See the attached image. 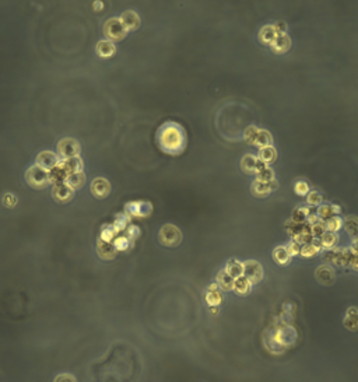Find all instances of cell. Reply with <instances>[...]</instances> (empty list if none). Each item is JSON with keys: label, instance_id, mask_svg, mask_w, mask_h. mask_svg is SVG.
Listing matches in <instances>:
<instances>
[{"label": "cell", "instance_id": "obj_1", "mask_svg": "<svg viewBox=\"0 0 358 382\" xmlns=\"http://www.w3.org/2000/svg\"><path fill=\"white\" fill-rule=\"evenodd\" d=\"M157 143L164 153L178 156L186 147V135L184 127L175 122L164 123L157 132Z\"/></svg>", "mask_w": 358, "mask_h": 382}, {"label": "cell", "instance_id": "obj_2", "mask_svg": "<svg viewBox=\"0 0 358 382\" xmlns=\"http://www.w3.org/2000/svg\"><path fill=\"white\" fill-rule=\"evenodd\" d=\"M287 227V231H289L290 237L297 241V243H309L313 241V235L311 231V224L308 223H295V221H289L286 224Z\"/></svg>", "mask_w": 358, "mask_h": 382}, {"label": "cell", "instance_id": "obj_3", "mask_svg": "<svg viewBox=\"0 0 358 382\" xmlns=\"http://www.w3.org/2000/svg\"><path fill=\"white\" fill-rule=\"evenodd\" d=\"M25 181L28 182V185L33 186L35 189H44L51 184L49 179V171L39 167V165H33L27 170L25 173Z\"/></svg>", "mask_w": 358, "mask_h": 382}, {"label": "cell", "instance_id": "obj_4", "mask_svg": "<svg viewBox=\"0 0 358 382\" xmlns=\"http://www.w3.org/2000/svg\"><path fill=\"white\" fill-rule=\"evenodd\" d=\"M158 238H160V243L164 246H176L179 245L182 241V232L179 231V228L173 224H165L162 226L161 230L158 232Z\"/></svg>", "mask_w": 358, "mask_h": 382}, {"label": "cell", "instance_id": "obj_5", "mask_svg": "<svg viewBox=\"0 0 358 382\" xmlns=\"http://www.w3.org/2000/svg\"><path fill=\"white\" fill-rule=\"evenodd\" d=\"M104 34L111 41H120L126 36L127 31L119 18H111L104 25Z\"/></svg>", "mask_w": 358, "mask_h": 382}, {"label": "cell", "instance_id": "obj_6", "mask_svg": "<svg viewBox=\"0 0 358 382\" xmlns=\"http://www.w3.org/2000/svg\"><path fill=\"white\" fill-rule=\"evenodd\" d=\"M58 153L60 158L79 157V154H80V144L77 143V140L71 139V138H66V139L59 141Z\"/></svg>", "mask_w": 358, "mask_h": 382}, {"label": "cell", "instance_id": "obj_7", "mask_svg": "<svg viewBox=\"0 0 358 382\" xmlns=\"http://www.w3.org/2000/svg\"><path fill=\"white\" fill-rule=\"evenodd\" d=\"M243 276L251 280V283H259L263 278V267L256 260H248L243 263Z\"/></svg>", "mask_w": 358, "mask_h": 382}, {"label": "cell", "instance_id": "obj_8", "mask_svg": "<svg viewBox=\"0 0 358 382\" xmlns=\"http://www.w3.org/2000/svg\"><path fill=\"white\" fill-rule=\"evenodd\" d=\"M59 162H60V157H59L58 154L52 153V151H41L36 156V165L45 168L48 171L55 168Z\"/></svg>", "mask_w": 358, "mask_h": 382}, {"label": "cell", "instance_id": "obj_9", "mask_svg": "<svg viewBox=\"0 0 358 382\" xmlns=\"http://www.w3.org/2000/svg\"><path fill=\"white\" fill-rule=\"evenodd\" d=\"M52 196L58 203H68L74 196V189L70 188L68 184H59L53 186Z\"/></svg>", "mask_w": 358, "mask_h": 382}, {"label": "cell", "instance_id": "obj_10", "mask_svg": "<svg viewBox=\"0 0 358 382\" xmlns=\"http://www.w3.org/2000/svg\"><path fill=\"white\" fill-rule=\"evenodd\" d=\"M111 192V184L105 178H95L91 182V193L98 199H104Z\"/></svg>", "mask_w": 358, "mask_h": 382}, {"label": "cell", "instance_id": "obj_11", "mask_svg": "<svg viewBox=\"0 0 358 382\" xmlns=\"http://www.w3.org/2000/svg\"><path fill=\"white\" fill-rule=\"evenodd\" d=\"M277 188V182L272 181V182H263V181H255L252 184V192L255 196H266L269 193H272L274 189Z\"/></svg>", "mask_w": 358, "mask_h": 382}, {"label": "cell", "instance_id": "obj_12", "mask_svg": "<svg viewBox=\"0 0 358 382\" xmlns=\"http://www.w3.org/2000/svg\"><path fill=\"white\" fill-rule=\"evenodd\" d=\"M315 276H316V280H318L319 283L324 284V286H330V284H333L336 280V275L335 272H333V269L326 266V265L318 267Z\"/></svg>", "mask_w": 358, "mask_h": 382}, {"label": "cell", "instance_id": "obj_13", "mask_svg": "<svg viewBox=\"0 0 358 382\" xmlns=\"http://www.w3.org/2000/svg\"><path fill=\"white\" fill-rule=\"evenodd\" d=\"M116 246L115 245H112V243H109V241H105V240H98V243H97V252H98V255H100V258L101 259H112V258H115L116 255Z\"/></svg>", "mask_w": 358, "mask_h": 382}, {"label": "cell", "instance_id": "obj_14", "mask_svg": "<svg viewBox=\"0 0 358 382\" xmlns=\"http://www.w3.org/2000/svg\"><path fill=\"white\" fill-rule=\"evenodd\" d=\"M119 20L122 21L123 27L126 28V31H133V30L139 28L140 17L137 16V13L132 12V10L123 13V14L119 17Z\"/></svg>", "mask_w": 358, "mask_h": 382}, {"label": "cell", "instance_id": "obj_15", "mask_svg": "<svg viewBox=\"0 0 358 382\" xmlns=\"http://www.w3.org/2000/svg\"><path fill=\"white\" fill-rule=\"evenodd\" d=\"M95 51H97L98 56H101V58H111V56L115 55L116 47L111 39H104V41H100L97 44Z\"/></svg>", "mask_w": 358, "mask_h": 382}, {"label": "cell", "instance_id": "obj_16", "mask_svg": "<svg viewBox=\"0 0 358 382\" xmlns=\"http://www.w3.org/2000/svg\"><path fill=\"white\" fill-rule=\"evenodd\" d=\"M69 174L66 173V170L62 167V164L59 162L55 168H52L49 171V179H51V184L53 185H59V184H66V179H68Z\"/></svg>", "mask_w": 358, "mask_h": 382}, {"label": "cell", "instance_id": "obj_17", "mask_svg": "<svg viewBox=\"0 0 358 382\" xmlns=\"http://www.w3.org/2000/svg\"><path fill=\"white\" fill-rule=\"evenodd\" d=\"M270 47L274 53H284L291 48V38L287 34H278L276 41Z\"/></svg>", "mask_w": 358, "mask_h": 382}, {"label": "cell", "instance_id": "obj_18", "mask_svg": "<svg viewBox=\"0 0 358 382\" xmlns=\"http://www.w3.org/2000/svg\"><path fill=\"white\" fill-rule=\"evenodd\" d=\"M340 213V208L335 206V205H329V203H324V205H321L318 208V217L321 221H326L332 217H335Z\"/></svg>", "mask_w": 358, "mask_h": 382}, {"label": "cell", "instance_id": "obj_19", "mask_svg": "<svg viewBox=\"0 0 358 382\" xmlns=\"http://www.w3.org/2000/svg\"><path fill=\"white\" fill-rule=\"evenodd\" d=\"M62 167L66 170L68 174H74V173H81L83 170V161L80 157H73V158H60Z\"/></svg>", "mask_w": 358, "mask_h": 382}, {"label": "cell", "instance_id": "obj_20", "mask_svg": "<svg viewBox=\"0 0 358 382\" xmlns=\"http://www.w3.org/2000/svg\"><path fill=\"white\" fill-rule=\"evenodd\" d=\"M206 301L210 307H217L222 301V295L220 291L219 284H211L206 291Z\"/></svg>", "mask_w": 358, "mask_h": 382}, {"label": "cell", "instance_id": "obj_21", "mask_svg": "<svg viewBox=\"0 0 358 382\" xmlns=\"http://www.w3.org/2000/svg\"><path fill=\"white\" fill-rule=\"evenodd\" d=\"M127 211H130L135 216H147L151 211V205L147 202H133V203H127L126 205Z\"/></svg>", "mask_w": 358, "mask_h": 382}, {"label": "cell", "instance_id": "obj_22", "mask_svg": "<svg viewBox=\"0 0 358 382\" xmlns=\"http://www.w3.org/2000/svg\"><path fill=\"white\" fill-rule=\"evenodd\" d=\"M343 325L346 326L348 330H357L358 329V308L350 307L346 311Z\"/></svg>", "mask_w": 358, "mask_h": 382}, {"label": "cell", "instance_id": "obj_23", "mask_svg": "<svg viewBox=\"0 0 358 382\" xmlns=\"http://www.w3.org/2000/svg\"><path fill=\"white\" fill-rule=\"evenodd\" d=\"M277 35L278 33L277 30L274 28V25H265L260 30V33H259V39L266 45H272L276 41Z\"/></svg>", "mask_w": 358, "mask_h": 382}, {"label": "cell", "instance_id": "obj_24", "mask_svg": "<svg viewBox=\"0 0 358 382\" xmlns=\"http://www.w3.org/2000/svg\"><path fill=\"white\" fill-rule=\"evenodd\" d=\"M321 249H322V243H321V241L313 238L312 243L302 245L300 255H302L304 258H312V256H315V255L318 254Z\"/></svg>", "mask_w": 358, "mask_h": 382}, {"label": "cell", "instance_id": "obj_25", "mask_svg": "<svg viewBox=\"0 0 358 382\" xmlns=\"http://www.w3.org/2000/svg\"><path fill=\"white\" fill-rule=\"evenodd\" d=\"M234 281H235V278H231L225 270H221L217 275V284H219L220 289L224 290V291L234 290Z\"/></svg>", "mask_w": 358, "mask_h": 382}, {"label": "cell", "instance_id": "obj_26", "mask_svg": "<svg viewBox=\"0 0 358 382\" xmlns=\"http://www.w3.org/2000/svg\"><path fill=\"white\" fill-rule=\"evenodd\" d=\"M251 289H252V283H251L249 278H246L245 276L235 278V281H234V290H235L239 295L248 294V293L251 291Z\"/></svg>", "mask_w": 358, "mask_h": 382}, {"label": "cell", "instance_id": "obj_27", "mask_svg": "<svg viewBox=\"0 0 358 382\" xmlns=\"http://www.w3.org/2000/svg\"><path fill=\"white\" fill-rule=\"evenodd\" d=\"M225 272L234 278H238L243 276V263L235 260V259H231L228 260L227 266H225Z\"/></svg>", "mask_w": 358, "mask_h": 382}, {"label": "cell", "instance_id": "obj_28", "mask_svg": "<svg viewBox=\"0 0 358 382\" xmlns=\"http://www.w3.org/2000/svg\"><path fill=\"white\" fill-rule=\"evenodd\" d=\"M259 158L262 161H265L267 165L272 164V162L276 161L277 158V151L273 146H266V147H262L260 151H259Z\"/></svg>", "mask_w": 358, "mask_h": 382}, {"label": "cell", "instance_id": "obj_29", "mask_svg": "<svg viewBox=\"0 0 358 382\" xmlns=\"http://www.w3.org/2000/svg\"><path fill=\"white\" fill-rule=\"evenodd\" d=\"M84 182H85V175H84L83 171H81V173L70 174L69 176H68V179H66V184H68L70 188H73L74 191H76V189H80L81 186L84 185Z\"/></svg>", "mask_w": 358, "mask_h": 382}, {"label": "cell", "instance_id": "obj_30", "mask_svg": "<svg viewBox=\"0 0 358 382\" xmlns=\"http://www.w3.org/2000/svg\"><path fill=\"white\" fill-rule=\"evenodd\" d=\"M273 258L278 265H286V263H289L291 255L289 254L287 246H277L273 252Z\"/></svg>", "mask_w": 358, "mask_h": 382}, {"label": "cell", "instance_id": "obj_31", "mask_svg": "<svg viewBox=\"0 0 358 382\" xmlns=\"http://www.w3.org/2000/svg\"><path fill=\"white\" fill-rule=\"evenodd\" d=\"M319 241H321V243H322V248L330 249V248H333L336 243H337V241H339V237H337V234H336V232L326 231L324 235L319 238Z\"/></svg>", "mask_w": 358, "mask_h": 382}, {"label": "cell", "instance_id": "obj_32", "mask_svg": "<svg viewBox=\"0 0 358 382\" xmlns=\"http://www.w3.org/2000/svg\"><path fill=\"white\" fill-rule=\"evenodd\" d=\"M344 230H346L354 240H358V219L356 217H348L343 221Z\"/></svg>", "mask_w": 358, "mask_h": 382}, {"label": "cell", "instance_id": "obj_33", "mask_svg": "<svg viewBox=\"0 0 358 382\" xmlns=\"http://www.w3.org/2000/svg\"><path fill=\"white\" fill-rule=\"evenodd\" d=\"M241 167L246 174H256V157L248 154L241 161Z\"/></svg>", "mask_w": 358, "mask_h": 382}, {"label": "cell", "instance_id": "obj_34", "mask_svg": "<svg viewBox=\"0 0 358 382\" xmlns=\"http://www.w3.org/2000/svg\"><path fill=\"white\" fill-rule=\"evenodd\" d=\"M272 143H273V138H272L270 132H267L265 129H260V133H259V136L256 139L255 146L262 149V147H266V146H272Z\"/></svg>", "mask_w": 358, "mask_h": 382}, {"label": "cell", "instance_id": "obj_35", "mask_svg": "<svg viewBox=\"0 0 358 382\" xmlns=\"http://www.w3.org/2000/svg\"><path fill=\"white\" fill-rule=\"evenodd\" d=\"M259 133H260V129H259V127L254 126V125H252V126H248L245 129L243 139L246 140V143H249V144H255L257 136H259Z\"/></svg>", "mask_w": 358, "mask_h": 382}, {"label": "cell", "instance_id": "obj_36", "mask_svg": "<svg viewBox=\"0 0 358 382\" xmlns=\"http://www.w3.org/2000/svg\"><path fill=\"white\" fill-rule=\"evenodd\" d=\"M307 220H308V210H307V208H297L291 214V221L307 223Z\"/></svg>", "mask_w": 358, "mask_h": 382}, {"label": "cell", "instance_id": "obj_37", "mask_svg": "<svg viewBox=\"0 0 358 382\" xmlns=\"http://www.w3.org/2000/svg\"><path fill=\"white\" fill-rule=\"evenodd\" d=\"M324 224H326V231L336 232L339 231L340 228H343V220H341L339 216H335V217L329 219Z\"/></svg>", "mask_w": 358, "mask_h": 382}, {"label": "cell", "instance_id": "obj_38", "mask_svg": "<svg viewBox=\"0 0 358 382\" xmlns=\"http://www.w3.org/2000/svg\"><path fill=\"white\" fill-rule=\"evenodd\" d=\"M256 179L263 181V182H272V181H274V171L270 167H266L265 170H262L256 174Z\"/></svg>", "mask_w": 358, "mask_h": 382}, {"label": "cell", "instance_id": "obj_39", "mask_svg": "<svg viewBox=\"0 0 358 382\" xmlns=\"http://www.w3.org/2000/svg\"><path fill=\"white\" fill-rule=\"evenodd\" d=\"M311 231H312V235H313V238H315V237H316V238H321L324 232H326V224H324V221L319 220L318 223L312 224Z\"/></svg>", "mask_w": 358, "mask_h": 382}, {"label": "cell", "instance_id": "obj_40", "mask_svg": "<svg viewBox=\"0 0 358 382\" xmlns=\"http://www.w3.org/2000/svg\"><path fill=\"white\" fill-rule=\"evenodd\" d=\"M307 202L309 206H319L322 203V195L316 191H309V193L307 195Z\"/></svg>", "mask_w": 358, "mask_h": 382}, {"label": "cell", "instance_id": "obj_41", "mask_svg": "<svg viewBox=\"0 0 358 382\" xmlns=\"http://www.w3.org/2000/svg\"><path fill=\"white\" fill-rule=\"evenodd\" d=\"M294 191H295V193L300 195V196L308 195V193H309V185H308L305 181H298V182H295V185H294Z\"/></svg>", "mask_w": 358, "mask_h": 382}, {"label": "cell", "instance_id": "obj_42", "mask_svg": "<svg viewBox=\"0 0 358 382\" xmlns=\"http://www.w3.org/2000/svg\"><path fill=\"white\" fill-rule=\"evenodd\" d=\"M301 248H302V245H301L300 243H297V241H291V243L287 245V249H289V254L291 255V256H295V255H300L301 254Z\"/></svg>", "mask_w": 358, "mask_h": 382}, {"label": "cell", "instance_id": "obj_43", "mask_svg": "<svg viewBox=\"0 0 358 382\" xmlns=\"http://www.w3.org/2000/svg\"><path fill=\"white\" fill-rule=\"evenodd\" d=\"M53 382H77V380H76L74 375H71L69 372H63V374L56 375V378L53 380Z\"/></svg>", "mask_w": 358, "mask_h": 382}, {"label": "cell", "instance_id": "obj_44", "mask_svg": "<svg viewBox=\"0 0 358 382\" xmlns=\"http://www.w3.org/2000/svg\"><path fill=\"white\" fill-rule=\"evenodd\" d=\"M3 203H4L7 208H14L16 203H17V197L14 196L13 193H6V195L3 196Z\"/></svg>", "mask_w": 358, "mask_h": 382}, {"label": "cell", "instance_id": "obj_45", "mask_svg": "<svg viewBox=\"0 0 358 382\" xmlns=\"http://www.w3.org/2000/svg\"><path fill=\"white\" fill-rule=\"evenodd\" d=\"M274 28L277 30L278 34H286V31H287V25H286V23H283V21L274 24Z\"/></svg>", "mask_w": 358, "mask_h": 382}, {"label": "cell", "instance_id": "obj_46", "mask_svg": "<svg viewBox=\"0 0 358 382\" xmlns=\"http://www.w3.org/2000/svg\"><path fill=\"white\" fill-rule=\"evenodd\" d=\"M266 167H267V164H266L265 161H262L259 157L256 158V174L259 173V171H262V170H265Z\"/></svg>", "mask_w": 358, "mask_h": 382}]
</instances>
